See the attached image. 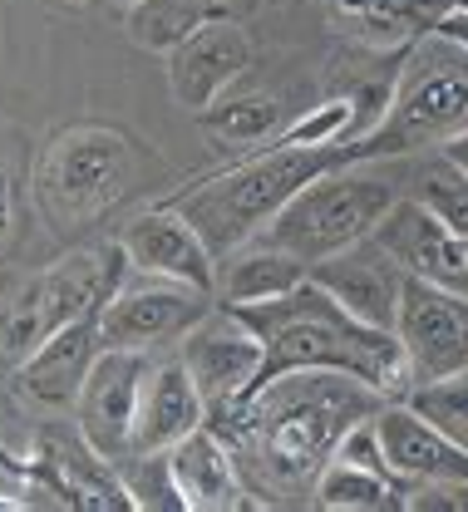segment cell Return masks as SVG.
I'll list each match as a JSON object with an SVG mask.
<instances>
[{
    "instance_id": "5bb4252c",
    "label": "cell",
    "mask_w": 468,
    "mask_h": 512,
    "mask_svg": "<svg viewBox=\"0 0 468 512\" xmlns=\"http://www.w3.org/2000/svg\"><path fill=\"white\" fill-rule=\"evenodd\" d=\"M335 306H345L355 320L365 325H380V330H395V316H400V296H404V266L385 252L375 237L345 247V252L326 256L306 271Z\"/></svg>"
},
{
    "instance_id": "3957f363",
    "label": "cell",
    "mask_w": 468,
    "mask_h": 512,
    "mask_svg": "<svg viewBox=\"0 0 468 512\" xmlns=\"http://www.w3.org/2000/svg\"><path fill=\"white\" fill-rule=\"evenodd\" d=\"M350 158H360L355 143H331V148L262 143L242 163H232V168H222L212 178L188 183L168 202L207 237V247L222 256V252H232V247H242V242H252L306 183H316L321 173H331V168L350 163Z\"/></svg>"
},
{
    "instance_id": "603a6c76",
    "label": "cell",
    "mask_w": 468,
    "mask_h": 512,
    "mask_svg": "<svg viewBox=\"0 0 468 512\" xmlns=\"http://www.w3.org/2000/svg\"><path fill=\"white\" fill-rule=\"evenodd\" d=\"M237 0H148L129 15V35L143 50H173L183 35H193L207 20L232 15Z\"/></svg>"
},
{
    "instance_id": "ffe728a7",
    "label": "cell",
    "mask_w": 468,
    "mask_h": 512,
    "mask_svg": "<svg viewBox=\"0 0 468 512\" xmlns=\"http://www.w3.org/2000/svg\"><path fill=\"white\" fill-rule=\"evenodd\" d=\"M306 281V261H296L291 252L271 247L267 237H252L242 247L217 256V281L212 296L217 306H257V301H276L286 291H296Z\"/></svg>"
},
{
    "instance_id": "7c38bea8",
    "label": "cell",
    "mask_w": 468,
    "mask_h": 512,
    "mask_svg": "<svg viewBox=\"0 0 468 512\" xmlns=\"http://www.w3.org/2000/svg\"><path fill=\"white\" fill-rule=\"evenodd\" d=\"M375 242L400 261L404 276L468 296V237L429 212L414 192H400V202L375 227Z\"/></svg>"
},
{
    "instance_id": "7a4b0ae2",
    "label": "cell",
    "mask_w": 468,
    "mask_h": 512,
    "mask_svg": "<svg viewBox=\"0 0 468 512\" xmlns=\"http://www.w3.org/2000/svg\"><path fill=\"white\" fill-rule=\"evenodd\" d=\"M237 316L247 320L267 350V370H345L355 380H365L380 399H404L414 389L409 360L395 330L365 325L345 306H335L331 296L306 276L296 291L257 301V306H237Z\"/></svg>"
},
{
    "instance_id": "9a60e30c",
    "label": "cell",
    "mask_w": 468,
    "mask_h": 512,
    "mask_svg": "<svg viewBox=\"0 0 468 512\" xmlns=\"http://www.w3.org/2000/svg\"><path fill=\"white\" fill-rule=\"evenodd\" d=\"M104 335H99V316H79L50 330L20 365H15V389L45 409V414H74V399L84 389L89 365L99 360Z\"/></svg>"
},
{
    "instance_id": "44dd1931",
    "label": "cell",
    "mask_w": 468,
    "mask_h": 512,
    "mask_svg": "<svg viewBox=\"0 0 468 512\" xmlns=\"http://www.w3.org/2000/svg\"><path fill=\"white\" fill-rule=\"evenodd\" d=\"M311 508L321 512H400L404 488L380 473V468H360L350 458H331L311 488Z\"/></svg>"
},
{
    "instance_id": "52a82bcc",
    "label": "cell",
    "mask_w": 468,
    "mask_h": 512,
    "mask_svg": "<svg viewBox=\"0 0 468 512\" xmlns=\"http://www.w3.org/2000/svg\"><path fill=\"white\" fill-rule=\"evenodd\" d=\"M217 306L212 291L173 281V276H153L129 266L119 276V286L109 291V301L99 306V335L109 350H138V355H173L178 340Z\"/></svg>"
},
{
    "instance_id": "8fae6325",
    "label": "cell",
    "mask_w": 468,
    "mask_h": 512,
    "mask_svg": "<svg viewBox=\"0 0 468 512\" xmlns=\"http://www.w3.org/2000/svg\"><path fill=\"white\" fill-rule=\"evenodd\" d=\"M395 335L404 345L414 384L444 380L468 370V296L429 286V281H404Z\"/></svg>"
},
{
    "instance_id": "83f0119b",
    "label": "cell",
    "mask_w": 468,
    "mask_h": 512,
    "mask_svg": "<svg viewBox=\"0 0 468 512\" xmlns=\"http://www.w3.org/2000/svg\"><path fill=\"white\" fill-rule=\"evenodd\" d=\"M20 173H15V153L10 143L0 138V242L10 237V222H15V202H20Z\"/></svg>"
},
{
    "instance_id": "8992f818",
    "label": "cell",
    "mask_w": 468,
    "mask_h": 512,
    "mask_svg": "<svg viewBox=\"0 0 468 512\" xmlns=\"http://www.w3.org/2000/svg\"><path fill=\"white\" fill-rule=\"evenodd\" d=\"M124 271H129V256L119 242H109L104 252H74L60 266H50L45 276H35L0 311V355L10 365H20L50 330L79 316H99V306L109 301V291L119 286Z\"/></svg>"
},
{
    "instance_id": "d4e9b609",
    "label": "cell",
    "mask_w": 468,
    "mask_h": 512,
    "mask_svg": "<svg viewBox=\"0 0 468 512\" xmlns=\"http://www.w3.org/2000/svg\"><path fill=\"white\" fill-rule=\"evenodd\" d=\"M114 473L138 512H188L168 453H129L124 463H114Z\"/></svg>"
},
{
    "instance_id": "ac0fdd59",
    "label": "cell",
    "mask_w": 468,
    "mask_h": 512,
    "mask_svg": "<svg viewBox=\"0 0 468 512\" xmlns=\"http://www.w3.org/2000/svg\"><path fill=\"white\" fill-rule=\"evenodd\" d=\"M202 424H207V404H202L188 365L178 355H153L148 380H143V399H138L134 453H168Z\"/></svg>"
},
{
    "instance_id": "cb8c5ba5",
    "label": "cell",
    "mask_w": 468,
    "mask_h": 512,
    "mask_svg": "<svg viewBox=\"0 0 468 512\" xmlns=\"http://www.w3.org/2000/svg\"><path fill=\"white\" fill-rule=\"evenodd\" d=\"M409 192H414L429 212H439L454 232L468 237V173L454 168L439 148L409 158Z\"/></svg>"
},
{
    "instance_id": "f546056e",
    "label": "cell",
    "mask_w": 468,
    "mask_h": 512,
    "mask_svg": "<svg viewBox=\"0 0 468 512\" xmlns=\"http://www.w3.org/2000/svg\"><path fill=\"white\" fill-rule=\"evenodd\" d=\"M109 5H119V10H124V15H134L138 5H148V0H109Z\"/></svg>"
},
{
    "instance_id": "5b68a950",
    "label": "cell",
    "mask_w": 468,
    "mask_h": 512,
    "mask_svg": "<svg viewBox=\"0 0 468 512\" xmlns=\"http://www.w3.org/2000/svg\"><path fill=\"white\" fill-rule=\"evenodd\" d=\"M468 128V55L444 40L439 30H424L400 74L390 84V104L375 133L355 138L360 158H414L434 153Z\"/></svg>"
},
{
    "instance_id": "9c48e42d",
    "label": "cell",
    "mask_w": 468,
    "mask_h": 512,
    "mask_svg": "<svg viewBox=\"0 0 468 512\" xmlns=\"http://www.w3.org/2000/svg\"><path fill=\"white\" fill-rule=\"evenodd\" d=\"M173 355L188 365L202 404H207V419L222 414L227 404H237L252 384L262 380V370H267V350H262L257 330L237 316L232 306H212V311L178 340Z\"/></svg>"
},
{
    "instance_id": "4dcf8cb0",
    "label": "cell",
    "mask_w": 468,
    "mask_h": 512,
    "mask_svg": "<svg viewBox=\"0 0 468 512\" xmlns=\"http://www.w3.org/2000/svg\"><path fill=\"white\" fill-rule=\"evenodd\" d=\"M449 5H459V10H468V0H449Z\"/></svg>"
},
{
    "instance_id": "4fadbf2b",
    "label": "cell",
    "mask_w": 468,
    "mask_h": 512,
    "mask_svg": "<svg viewBox=\"0 0 468 512\" xmlns=\"http://www.w3.org/2000/svg\"><path fill=\"white\" fill-rule=\"evenodd\" d=\"M252 64V35L237 25V15L207 20L193 35H183L168 50V89L173 104L188 109L198 119L202 109H212Z\"/></svg>"
},
{
    "instance_id": "277c9868",
    "label": "cell",
    "mask_w": 468,
    "mask_h": 512,
    "mask_svg": "<svg viewBox=\"0 0 468 512\" xmlns=\"http://www.w3.org/2000/svg\"><path fill=\"white\" fill-rule=\"evenodd\" d=\"M395 163L400 158H350L331 173H321L316 183L296 192L257 237H267L271 247L306 261V271L326 256L375 237V227L385 222V212L404 192V178Z\"/></svg>"
},
{
    "instance_id": "7402d4cb",
    "label": "cell",
    "mask_w": 468,
    "mask_h": 512,
    "mask_svg": "<svg viewBox=\"0 0 468 512\" xmlns=\"http://www.w3.org/2000/svg\"><path fill=\"white\" fill-rule=\"evenodd\" d=\"M198 124L207 128V138L217 148H262L286 128L276 99H267V94H232V89L212 109H202Z\"/></svg>"
},
{
    "instance_id": "6da1fadb",
    "label": "cell",
    "mask_w": 468,
    "mask_h": 512,
    "mask_svg": "<svg viewBox=\"0 0 468 512\" xmlns=\"http://www.w3.org/2000/svg\"><path fill=\"white\" fill-rule=\"evenodd\" d=\"M380 404L370 384L345 370H281L262 375L207 424L227 439L257 508H296L311 503L340 439Z\"/></svg>"
},
{
    "instance_id": "d6986e66",
    "label": "cell",
    "mask_w": 468,
    "mask_h": 512,
    "mask_svg": "<svg viewBox=\"0 0 468 512\" xmlns=\"http://www.w3.org/2000/svg\"><path fill=\"white\" fill-rule=\"evenodd\" d=\"M168 458H173V478H178V493H183V508L188 512L257 508V498L247 493V478H242L232 448H227V439L212 424H202L183 444H173Z\"/></svg>"
},
{
    "instance_id": "2e32d148",
    "label": "cell",
    "mask_w": 468,
    "mask_h": 512,
    "mask_svg": "<svg viewBox=\"0 0 468 512\" xmlns=\"http://www.w3.org/2000/svg\"><path fill=\"white\" fill-rule=\"evenodd\" d=\"M114 242L124 247L129 266H138V271L173 276V281H188L202 291H212V281H217V252L173 202L138 212L134 222H124V232Z\"/></svg>"
},
{
    "instance_id": "e0dca14e",
    "label": "cell",
    "mask_w": 468,
    "mask_h": 512,
    "mask_svg": "<svg viewBox=\"0 0 468 512\" xmlns=\"http://www.w3.org/2000/svg\"><path fill=\"white\" fill-rule=\"evenodd\" d=\"M375 429L385 448V468L395 483H429V478H468V448L454 444L444 429H434L409 399H385L375 409Z\"/></svg>"
},
{
    "instance_id": "30bf717a",
    "label": "cell",
    "mask_w": 468,
    "mask_h": 512,
    "mask_svg": "<svg viewBox=\"0 0 468 512\" xmlns=\"http://www.w3.org/2000/svg\"><path fill=\"white\" fill-rule=\"evenodd\" d=\"M153 355L138 350H99V360L89 365L84 389L74 399V429L79 439L94 448L104 463H124L134 453V424H138V399H143V380H148Z\"/></svg>"
},
{
    "instance_id": "f1b7e54d",
    "label": "cell",
    "mask_w": 468,
    "mask_h": 512,
    "mask_svg": "<svg viewBox=\"0 0 468 512\" xmlns=\"http://www.w3.org/2000/svg\"><path fill=\"white\" fill-rule=\"evenodd\" d=\"M429 30H439L444 40H454V45H459V50L468 55V10H459V5H449V10H444V15H439V20L429 25Z\"/></svg>"
},
{
    "instance_id": "484cf974",
    "label": "cell",
    "mask_w": 468,
    "mask_h": 512,
    "mask_svg": "<svg viewBox=\"0 0 468 512\" xmlns=\"http://www.w3.org/2000/svg\"><path fill=\"white\" fill-rule=\"evenodd\" d=\"M404 399H409L434 429H444L454 444L468 448V370L444 375V380H429V384H414Z\"/></svg>"
},
{
    "instance_id": "4316f807",
    "label": "cell",
    "mask_w": 468,
    "mask_h": 512,
    "mask_svg": "<svg viewBox=\"0 0 468 512\" xmlns=\"http://www.w3.org/2000/svg\"><path fill=\"white\" fill-rule=\"evenodd\" d=\"M404 512H468V478H429L404 488Z\"/></svg>"
},
{
    "instance_id": "ba28073f",
    "label": "cell",
    "mask_w": 468,
    "mask_h": 512,
    "mask_svg": "<svg viewBox=\"0 0 468 512\" xmlns=\"http://www.w3.org/2000/svg\"><path fill=\"white\" fill-rule=\"evenodd\" d=\"M129 183V143L109 128L55 133L35 168V202L50 222H84Z\"/></svg>"
}]
</instances>
